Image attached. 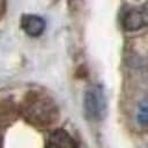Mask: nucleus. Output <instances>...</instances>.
I'll list each match as a JSON object with an SVG mask.
<instances>
[{
	"mask_svg": "<svg viewBox=\"0 0 148 148\" xmlns=\"http://www.w3.org/2000/svg\"><path fill=\"white\" fill-rule=\"evenodd\" d=\"M23 118L34 126L49 127L59 118V109L54 99L42 91H30L21 103Z\"/></svg>",
	"mask_w": 148,
	"mask_h": 148,
	"instance_id": "nucleus-1",
	"label": "nucleus"
},
{
	"mask_svg": "<svg viewBox=\"0 0 148 148\" xmlns=\"http://www.w3.org/2000/svg\"><path fill=\"white\" fill-rule=\"evenodd\" d=\"M136 121L140 126L148 128V98L140 102L136 111Z\"/></svg>",
	"mask_w": 148,
	"mask_h": 148,
	"instance_id": "nucleus-6",
	"label": "nucleus"
},
{
	"mask_svg": "<svg viewBox=\"0 0 148 148\" xmlns=\"http://www.w3.org/2000/svg\"><path fill=\"white\" fill-rule=\"evenodd\" d=\"M83 109L87 118L91 121H101L105 117L108 102L102 86L94 84L86 90L83 96Z\"/></svg>",
	"mask_w": 148,
	"mask_h": 148,
	"instance_id": "nucleus-2",
	"label": "nucleus"
},
{
	"mask_svg": "<svg viewBox=\"0 0 148 148\" xmlns=\"http://www.w3.org/2000/svg\"><path fill=\"white\" fill-rule=\"evenodd\" d=\"M148 25V1L142 6L130 9L123 17V27L127 31H135Z\"/></svg>",
	"mask_w": 148,
	"mask_h": 148,
	"instance_id": "nucleus-3",
	"label": "nucleus"
},
{
	"mask_svg": "<svg viewBox=\"0 0 148 148\" xmlns=\"http://www.w3.org/2000/svg\"><path fill=\"white\" fill-rule=\"evenodd\" d=\"M45 148H77V145L67 131L58 128L49 134Z\"/></svg>",
	"mask_w": 148,
	"mask_h": 148,
	"instance_id": "nucleus-4",
	"label": "nucleus"
},
{
	"mask_svg": "<svg viewBox=\"0 0 148 148\" xmlns=\"http://www.w3.org/2000/svg\"><path fill=\"white\" fill-rule=\"evenodd\" d=\"M45 21L35 14H25L21 17V28L30 37H38L45 30Z\"/></svg>",
	"mask_w": 148,
	"mask_h": 148,
	"instance_id": "nucleus-5",
	"label": "nucleus"
},
{
	"mask_svg": "<svg viewBox=\"0 0 148 148\" xmlns=\"http://www.w3.org/2000/svg\"><path fill=\"white\" fill-rule=\"evenodd\" d=\"M0 148H2V141H1V139H0Z\"/></svg>",
	"mask_w": 148,
	"mask_h": 148,
	"instance_id": "nucleus-7",
	"label": "nucleus"
}]
</instances>
